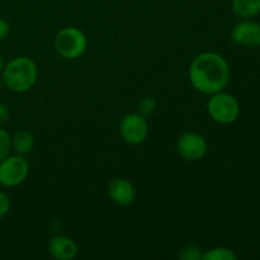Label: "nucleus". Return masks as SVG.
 Instances as JSON below:
<instances>
[{"label": "nucleus", "instance_id": "1", "mask_svg": "<svg viewBox=\"0 0 260 260\" xmlns=\"http://www.w3.org/2000/svg\"><path fill=\"white\" fill-rule=\"evenodd\" d=\"M231 78L230 65L217 52H202L196 56L189 66V80L193 88L203 94L222 91Z\"/></svg>", "mask_w": 260, "mask_h": 260}, {"label": "nucleus", "instance_id": "2", "mask_svg": "<svg viewBox=\"0 0 260 260\" xmlns=\"http://www.w3.org/2000/svg\"><path fill=\"white\" fill-rule=\"evenodd\" d=\"M2 74L3 81L10 91L25 93L37 83L38 68L30 57L18 56L5 63Z\"/></svg>", "mask_w": 260, "mask_h": 260}, {"label": "nucleus", "instance_id": "3", "mask_svg": "<svg viewBox=\"0 0 260 260\" xmlns=\"http://www.w3.org/2000/svg\"><path fill=\"white\" fill-rule=\"evenodd\" d=\"M88 38L76 27H65L55 37V50L65 60H76L85 53Z\"/></svg>", "mask_w": 260, "mask_h": 260}, {"label": "nucleus", "instance_id": "4", "mask_svg": "<svg viewBox=\"0 0 260 260\" xmlns=\"http://www.w3.org/2000/svg\"><path fill=\"white\" fill-rule=\"evenodd\" d=\"M207 112L211 118L220 124L234 123L240 116V103L233 94L218 91L211 94L207 101Z\"/></svg>", "mask_w": 260, "mask_h": 260}, {"label": "nucleus", "instance_id": "5", "mask_svg": "<svg viewBox=\"0 0 260 260\" xmlns=\"http://www.w3.org/2000/svg\"><path fill=\"white\" fill-rule=\"evenodd\" d=\"M29 164L22 155L10 154L0 161V185L14 188L22 184L28 177Z\"/></svg>", "mask_w": 260, "mask_h": 260}, {"label": "nucleus", "instance_id": "6", "mask_svg": "<svg viewBox=\"0 0 260 260\" xmlns=\"http://www.w3.org/2000/svg\"><path fill=\"white\" fill-rule=\"evenodd\" d=\"M121 136L127 144L140 145L146 140L149 135V122L146 117L136 113H128L122 118L119 123Z\"/></svg>", "mask_w": 260, "mask_h": 260}, {"label": "nucleus", "instance_id": "7", "mask_svg": "<svg viewBox=\"0 0 260 260\" xmlns=\"http://www.w3.org/2000/svg\"><path fill=\"white\" fill-rule=\"evenodd\" d=\"M177 152L187 161H198L207 154L208 145L205 137L197 132H185L177 141Z\"/></svg>", "mask_w": 260, "mask_h": 260}, {"label": "nucleus", "instance_id": "8", "mask_svg": "<svg viewBox=\"0 0 260 260\" xmlns=\"http://www.w3.org/2000/svg\"><path fill=\"white\" fill-rule=\"evenodd\" d=\"M231 41L243 47H260V23L253 19H241L231 30Z\"/></svg>", "mask_w": 260, "mask_h": 260}, {"label": "nucleus", "instance_id": "9", "mask_svg": "<svg viewBox=\"0 0 260 260\" xmlns=\"http://www.w3.org/2000/svg\"><path fill=\"white\" fill-rule=\"evenodd\" d=\"M107 192L112 202L118 206L131 205L136 198V189L134 184L124 178H116L112 180Z\"/></svg>", "mask_w": 260, "mask_h": 260}, {"label": "nucleus", "instance_id": "10", "mask_svg": "<svg viewBox=\"0 0 260 260\" xmlns=\"http://www.w3.org/2000/svg\"><path fill=\"white\" fill-rule=\"evenodd\" d=\"M47 250L53 259L57 260H71L79 253L78 244L65 235L53 236L48 243Z\"/></svg>", "mask_w": 260, "mask_h": 260}, {"label": "nucleus", "instance_id": "11", "mask_svg": "<svg viewBox=\"0 0 260 260\" xmlns=\"http://www.w3.org/2000/svg\"><path fill=\"white\" fill-rule=\"evenodd\" d=\"M233 12L240 19H253L260 14V0H233Z\"/></svg>", "mask_w": 260, "mask_h": 260}, {"label": "nucleus", "instance_id": "12", "mask_svg": "<svg viewBox=\"0 0 260 260\" xmlns=\"http://www.w3.org/2000/svg\"><path fill=\"white\" fill-rule=\"evenodd\" d=\"M33 147H35V136L29 131L23 129L12 137V149L15 154L25 156L32 151Z\"/></svg>", "mask_w": 260, "mask_h": 260}, {"label": "nucleus", "instance_id": "13", "mask_svg": "<svg viewBox=\"0 0 260 260\" xmlns=\"http://www.w3.org/2000/svg\"><path fill=\"white\" fill-rule=\"evenodd\" d=\"M202 260H238V255L231 249L225 246H216L202 255Z\"/></svg>", "mask_w": 260, "mask_h": 260}, {"label": "nucleus", "instance_id": "14", "mask_svg": "<svg viewBox=\"0 0 260 260\" xmlns=\"http://www.w3.org/2000/svg\"><path fill=\"white\" fill-rule=\"evenodd\" d=\"M12 136L7 129L0 127V161L12 154Z\"/></svg>", "mask_w": 260, "mask_h": 260}, {"label": "nucleus", "instance_id": "15", "mask_svg": "<svg viewBox=\"0 0 260 260\" xmlns=\"http://www.w3.org/2000/svg\"><path fill=\"white\" fill-rule=\"evenodd\" d=\"M156 101H155L154 96H150L146 95L144 98L140 99L139 104H137V109H139V113L142 114V116L147 117V116H151L152 113L155 112L156 109Z\"/></svg>", "mask_w": 260, "mask_h": 260}, {"label": "nucleus", "instance_id": "16", "mask_svg": "<svg viewBox=\"0 0 260 260\" xmlns=\"http://www.w3.org/2000/svg\"><path fill=\"white\" fill-rule=\"evenodd\" d=\"M202 251L197 245H187L179 253V258L183 260H202Z\"/></svg>", "mask_w": 260, "mask_h": 260}, {"label": "nucleus", "instance_id": "17", "mask_svg": "<svg viewBox=\"0 0 260 260\" xmlns=\"http://www.w3.org/2000/svg\"><path fill=\"white\" fill-rule=\"evenodd\" d=\"M10 198L5 192L0 190V218L5 217L10 211Z\"/></svg>", "mask_w": 260, "mask_h": 260}, {"label": "nucleus", "instance_id": "18", "mask_svg": "<svg viewBox=\"0 0 260 260\" xmlns=\"http://www.w3.org/2000/svg\"><path fill=\"white\" fill-rule=\"evenodd\" d=\"M9 116H10V112H9V108H8V106L5 103H2V102H0V126L7 123L8 119H9Z\"/></svg>", "mask_w": 260, "mask_h": 260}, {"label": "nucleus", "instance_id": "19", "mask_svg": "<svg viewBox=\"0 0 260 260\" xmlns=\"http://www.w3.org/2000/svg\"><path fill=\"white\" fill-rule=\"evenodd\" d=\"M9 32H10L9 23H8L5 19H3V18H0V42L4 41L5 38L8 37Z\"/></svg>", "mask_w": 260, "mask_h": 260}, {"label": "nucleus", "instance_id": "20", "mask_svg": "<svg viewBox=\"0 0 260 260\" xmlns=\"http://www.w3.org/2000/svg\"><path fill=\"white\" fill-rule=\"evenodd\" d=\"M4 66H5L4 57H3V55H2V53H0V74H2V71H3V69H4Z\"/></svg>", "mask_w": 260, "mask_h": 260}]
</instances>
